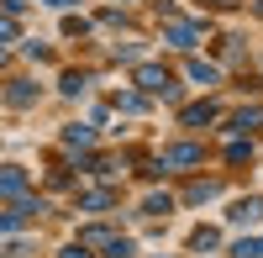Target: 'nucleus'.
Wrapping results in <instances>:
<instances>
[{
	"mask_svg": "<svg viewBox=\"0 0 263 258\" xmlns=\"http://www.w3.org/2000/svg\"><path fill=\"white\" fill-rule=\"evenodd\" d=\"M79 206H84V211H111V206H116V195H111V190H90Z\"/></svg>",
	"mask_w": 263,
	"mask_h": 258,
	"instance_id": "obj_10",
	"label": "nucleus"
},
{
	"mask_svg": "<svg viewBox=\"0 0 263 258\" xmlns=\"http://www.w3.org/2000/svg\"><path fill=\"white\" fill-rule=\"evenodd\" d=\"M253 126H263V111H237L232 116V132H253Z\"/></svg>",
	"mask_w": 263,
	"mask_h": 258,
	"instance_id": "obj_11",
	"label": "nucleus"
},
{
	"mask_svg": "<svg viewBox=\"0 0 263 258\" xmlns=\"http://www.w3.org/2000/svg\"><path fill=\"white\" fill-rule=\"evenodd\" d=\"M227 216H232L237 227H248V222H258V216H263V200H258V195H253V200H237Z\"/></svg>",
	"mask_w": 263,
	"mask_h": 258,
	"instance_id": "obj_5",
	"label": "nucleus"
},
{
	"mask_svg": "<svg viewBox=\"0 0 263 258\" xmlns=\"http://www.w3.org/2000/svg\"><path fill=\"white\" fill-rule=\"evenodd\" d=\"M190 79H195V84H216V63H200V58H195V63H190Z\"/></svg>",
	"mask_w": 263,
	"mask_h": 258,
	"instance_id": "obj_13",
	"label": "nucleus"
},
{
	"mask_svg": "<svg viewBox=\"0 0 263 258\" xmlns=\"http://www.w3.org/2000/svg\"><path fill=\"white\" fill-rule=\"evenodd\" d=\"M205 121H216V105H211V100H200V105H184V126H205Z\"/></svg>",
	"mask_w": 263,
	"mask_h": 258,
	"instance_id": "obj_6",
	"label": "nucleus"
},
{
	"mask_svg": "<svg viewBox=\"0 0 263 258\" xmlns=\"http://www.w3.org/2000/svg\"><path fill=\"white\" fill-rule=\"evenodd\" d=\"M200 6H211V11H232L237 0H200Z\"/></svg>",
	"mask_w": 263,
	"mask_h": 258,
	"instance_id": "obj_22",
	"label": "nucleus"
},
{
	"mask_svg": "<svg viewBox=\"0 0 263 258\" xmlns=\"http://www.w3.org/2000/svg\"><path fill=\"white\" fill-rule=\"evenodd\" d=\"M84 84H90V79H84V74H63V84H58V90H63V95H79Z\"/></svg>",
	"mask_w": 263,
	"mask_h": 258,
	"instance_id": "obj_17",
	"label": "nucleus"
},
{
	"mask_svg": "<svg viewBox=\"0 0 263 258\" xmlns=\"http://www.w3.org/2000/svg\"><path fill=\"white\" fill-rule=\"evenodd\" d=\"M0 42H16V27H11V16H0Z\"/></svg>",
	"mask_w": 263,
	"mask_h": 258,
	"instance_id": "obj_21",
	"label": "nucleus"
},
{
	"mask_svg": "<svg viewBox=\"0 0 263 258\" xmlns=\"http://www.w3.org/2000/svg\"><path fill=\"white\" fill-rule=\"evenodd\" d=\"M27 216H21V211H6V216H0V232H11V227H21Z\"/></svg>",
	"mask_w": 263,
	"mask_h": 258,
	"instance_id": "obj_20",
	"label": "nucleus"
},
{
	"mask_svg": "<svg viewBox=\"0 0 263 258\" xmlns=\"http://www.w3.org/2000/svg\"><path fill=\"white\" fill-rule=\"evenodd\" d=\"M48 6H69V0H48Z\"/></svg>",
	"mask_w": 263,
	"mask_h": 258,
	"instance_id": "obj_24",
	"label": "nucleus"
},
{
	"mask_svg": "<svg viewBox=\"0 0 263 258\" xmlns=\"http://www.w3.org/2000/svg\"><path fill=\"white\" fill-rule=\"evenodd\" d=\"M137 84H142L147 95H163V100H174V95H179L174 74H168V69H158V63H142V69H137Z\"/></svg>",
	"mask_w": 263,
	"mask_h": 258,
	"instance_id": "obj_1",
	"label": "nucleus"
},
{
	"mask_svg": "<svg viewBox=\"0 0 263 258\" xmlns=\"http://www.w3.org/2000/svg\"><path fill=\"white\" fill-rule=\"evenodd\" d=\"M142 211H147V216H168L174 200H168V195H147V200H142Z\"/></svg>",
	"mask_w": 263,
	"mask_h": 258,
	"instance_id": "obj_14",
	"label": "nucleus"
},
{
	"mask_svg": "<svg viewBox=\"0 0 263 258\" xmlns=\"http://www.w3.org/2000/svg\"><path fill=\"white\" fill-rule=\"evenodd\" d=\"M258 11H263V0H258Z\"/></svg>",
	"mask_w": 263,
	"mask_h": 258,
	"instance_id": "obj_25",
	"label": "nucleus"
},
{
	"mask_svg": "<svg viewBox=\"0 0 263 258\" xmlns=\"http://www.w3.org/2000/svg\"><path fill=\"white\" fill-rule=\"evenodd\" d=\"M227 158H232V163H248V158H253V148H248V142H232V148H227Z\"/></svg>",
	"mask_w": 263,
	"mask_h": 258,
	"instance_id": "obj_19",
	"label": "nucleus"
},
{
	"mask_svg": "<svg viewBox=\"0 0 263 258\" xmlns=\"http://www.w3.org/2000/svg\"><path fill=\"white\" fill-rule=\"evenodd\" d=\"M163 37L174 42V48H184V53L195 48V42H200V32H195V27H190V21H168V32H163Z\"/></svg>",
	"mask_w": 263,
	"mask_h": 258,
	"instance_id": "obj_3",
	"label": "nucleus"
},
{
	"mask_svg": "<svg viewBox=\"0 0 263 258\" xmlns=\"http://www.w3.org/2000/svg\"><path fill=\"white\" fill-rule=\"evenodd\" d=\"M190 163H205V148L179 142V148H163V158H158V169H190Z\"/></svg>",
	"mask_w": 263,
	"mask_h": 258,
	"instance_id": "obj_2",
	"label": "nucleus"
},
{
	"mask_svg": "<svg viewBox=\"0 0 263 258\" xmlns=\"http://www.w3.org/2000/svg\"><path fill=\"white\" fill-rule=\"evenodd\" d=\"M90 126H69V132H63V142H69V148H90Z\"/></svg>",
	"mask_w": 263,
	"mask_h": 258,
	"instance_id": "obj_15",
	"label": "nucleus"
},
{
	"mask_svg": "<svg viewBox=\"0 0 263 258\" xmlns=\"http://www.w3.org/2000/svg\"><path fill=\"white\" fill-rule=\"evenodd\" d=\"M6 100H11V105H32V100H37V90H32V79H11V90H6Z\"/></svg>",
	"mask_w": 263,
	"mask_h": 258,
	"instance_id": "obj_7",
	"label": "nucleus"
},
{
	"mask_svg": "<svg viewBox=\"0 0 263 258\" xmlns=\"http://www.w3.org/2000/svg\"><path fill=\"white\" fill-rule=\"evenodd\" d=\"M58 258H90V253H84V248H79V243H74V248H63V253H58Z\"/></svg>",
	"mask_w": 263,
	"mask_h": 258,
	"instance_id": "obj_23",
	"label": "nucleus"
},
{
	"mask_svg": "<svg viewBox=\"0 0 263 258\" xmlns=\"http://www.w3.org/2000/svg\"><path fill=\"white\" fill-rule=\"evenodd\" d=\"M216 243H221V232H216V227H200V232L190 237V248H195V253H211Z\"/></svg>",
	"mask_w": 263,
	"mask_h": 258,
	"instance_id": "obj_9",
	"label": "nucleus"
},
{
	"mask_svg": "<svg viewBox=\"0 0 263 258\" xmlns=\"http://www.w3.org/2000/svg\"><path fill=\"white\" fill-rule=\"evenodd\" d=\"M0 195H27V169H0Z\"/></svg>",
	"mask_w": 263,
	"mask_h": 258,
	"instance_id": "obj_4",
	"label": "nucleus"
},
{
	"mask_svg": "<svg viewBox=\"0 0 263 258\" xmlns=\"http://www.w3.org/2000/svg\"><path fill=\"white\" fill-rule=\"evenodd\" d=\"M216 190H221V185H216V179H195V185H190V200H211Z\"/></svg>",
	"mask_w": 263,
	"mask_h": 258,
	"instance_id": "obj_16",
	"label": "nucleus"
},
{
	"mask_svg": "<svg viewBox=\"0 0 263 258\" xmlns=\"http://www.w3.org/2000/svg\"><path fill=\"white\" fill-rule=\"evenodd\" d=\"M232 258H263V237H242L232 248Z\"/></svg>",
	"mask_w": 263,
	"mask_h": 258,
	"instance_id": "obj_12",
	"label": "nucleus"
},
{
	"mask_svg": "<svg viewBox=\"0 0 263 258\" xmlns=\"http://www.w3.org/2000/svg\"><path fill=\"white\" fill-rule=\"evenodd\" d=\"M116 237H111V232H105V227H84L79 232V248H111Z\"/></svg>",
	"mask_w": 263,
	"mask_h": 258,
	"instance_id": "obj_8",
	"label": "nucleus"
},
{
	"mask_svg": "<svg viewBox=\"0 0 263 258\" xmlns=\"http://www.w3.org/2000/svg\"><path fill=\"white\" fill-rule=\"evenodd\" d=\"M84 32H90V27H84L79 16H63V37H84Z\"/></svg>",
	"mask_w": 263,
	"mask_h": 258,
	"instance_id": "obj_18",
	"label": "nucleus"
}]
</instances>
